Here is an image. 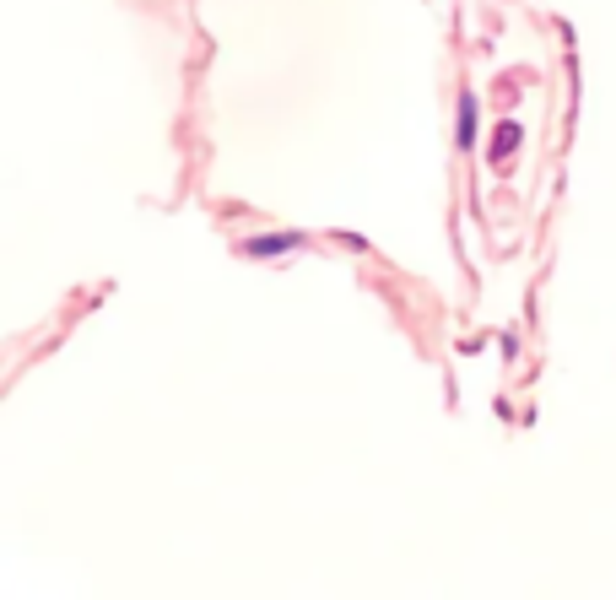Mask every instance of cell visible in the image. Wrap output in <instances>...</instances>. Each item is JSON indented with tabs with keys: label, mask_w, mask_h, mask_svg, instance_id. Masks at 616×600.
I'll return each instance as SVG.
<instances>
[{
	"label": "cell",
	"mask_w": 616,
	"mask_h": 600,
	"mask_svg": "<svg viewBox=\"0 0 616 600\" xmlns=\"http://www.w3.org/2000/svg\"><path fill=\"white\" fill-rule=\"evenodd\" d=\"M292 244H298V238H254V244H249V255H281V249H292Z\"/></svg>",
	"instance_id": "2"
},
{
	"label": "cell",
	"mask_w": 616,
	"mask_h": 600,
	"mask_svg": "<svg viewBox=\"0 0 616 600\" xmlns=\"http://www.w3.org/2000/svg\"><path fill=\"white\" fill-rule=\"evenodd\" d=\"M460 146H476V98H460Z\"/></svg>",
	"instance_id": "1"
},
{
	"label": "cell",
	"mask_w": 616,
	"mask_h": 600,
	"mask_svg": "<svg viewBox=\"0 0 616 600\" xmlns=\"http://www.w3.org/2000/svg\"><path fill=\"white\" fill-rule=\"evenodd\" d=\"M514 141H519V125H503L498 141H492V157H508V152H514Z\"/></svg>",
	"instance_id": "3"
}]
</instances>
